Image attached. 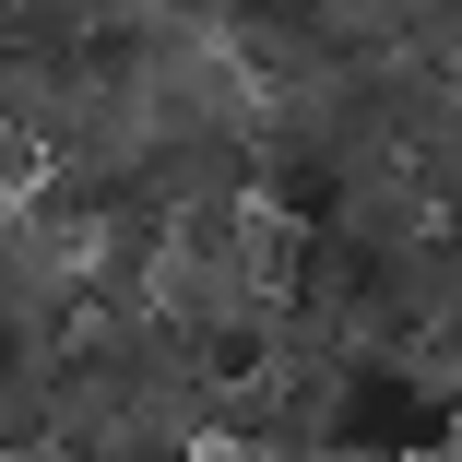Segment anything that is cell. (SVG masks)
Masks as SVG:
<instances>
[]
</instances>
